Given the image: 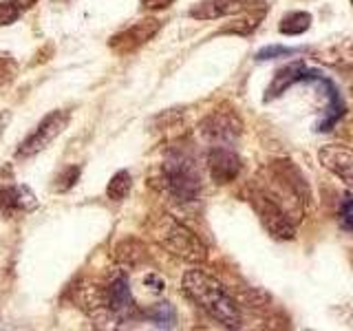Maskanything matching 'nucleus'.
<instances>
[{"mask_svg": "<svg viewBox=\"0 0 353 331\" xmlns=\"http://www.w3.org/2000/svg\"><path fill=\"white\" fill-rule=\"evenodd\" d=\"M183 292L190 298L194 305H199L203 312L216 320L219 325L223 327H241V312L236 303L228 296L216 279H212L210 274L201 270H190L183 276Z\"/></svg>", "mask_w": 353, "mask_h": 331, "instance_id": "obj_1", "label": "nucleus"}, {"mask_svg": "<svg viewBox=\"0 0 353 331\" xmlns=\"http://www.w3.org/2000/svg\"><path fill=\"white\" fill-rule=\"evenodd\" d=\"M163 177L174 201L192 203L201 192V179H199L194 159L183 150H172L163 159Z\"/></svg>", "mask_w": 353, "mask_h": 331, "instance_id": "obj_2", "label": "nucleus"}, {"mask_svg": "<svg viewBox=\"0 0 353 331\" xmlns=\"http://www.w3.org/2000/svg\"><path fill=\"white\" fill-rule=\"evenodd\" d=\"M157 239L163 248H168L172 254L181 257L190 263H203L208 259V250L194 232L188 230L183 223H179L174 217L163 214L157 225Z\"/></svg>", "mask_w": 353, "mask_h": 331, "instance_id": "obj_3", "label": "nucleus"}, {"mask_svg": "<svg viewBox=\"0 0 353 331\" xmlns=\"http://www.w3.org/2000/svg\"><path fill=\"white\" fill-rule=\"evenodd\" d=\"M69 121H71V110H66V108L49 113L36 126V130H33L31 135L20 143L18 150H16V157L18 159H27V157H33V154L42 152L55 137L62 135V130L66 128Z\"/></svg>", "mask_w": 353, "mask_h": 331, "instance_id": "obj_4", "label": "nucleus"}, {"mask_svg": "<svg viewBox=\"0 0 353 331\" xmlns=\"http://www.w3.org/2000/svg\"><path fill=\"white\" fill-rule=\"evenodd\" d=\"M252 205H254V210H256L261 223L265 225V230H268L272 237L283 239V241H292L296 237V230H294V223L290 221V217H287L285 210L276 203L272 197L254 194Z\"/></svg>", "mask_w": 353, "mask_h": 331, "instance_id": "obj_5", "label": "nucleus"}, {"mask_svg": "<svg viewBox=\"0 0 353 331\" xmlns=\"http://www.w3.org/2000/svg\"><path fill=\"white\" fill-rule=\"evenodd\" d=\"M104 305H106L108 312L119 320H132L135 316H139L135 298H132V294H130L128 279L121 274H117L115 279L106 285Z\"/></svg>", "mask_w": 353, "mask_h": 331, "instance_id": "obj_6", "label": "nucleus"}, {"mask_svg": "<svg viewBox=\"0 0 353 331\" xmlns=\"http://www.w3.org/2000/svg\"><path fill=\"white\" fill-rule=\"evenodd\" d=\"M159 27H161V22L154 20V18L139 20V22H135V25H130L128 29H124L121 33H117V36L110 38L108 47L119 55L132 53V51H137L141 44H146L154 33L159 31Z\"/></svg>", "mask_w": 353, "mask_h": 331, "instance_id": "obj_7", "label": "nucleus"}, {"mask_svg": "<svg viewBox=\"0 0 353 331\" xmlns=\"http://www.w3.org/2000/svg\"><path fill=\"white\" fill-rule=\"evenodd\" d=\"M208 168L216 183H230L241 172V159L234 150L225 146H214L208 154Z\"/></svg>", "mask_w": 353, "mask_h": 331, "instance_id": "obj_8", "label": "nucleus"}, {"mask_svg": "<svg viewBox=\"0 0 353 331\" xmlns=\"http://www.w3.org/2000/svg\"><path fill=\"white\" fill-rule=\"evenodd\" d=\"M36 205H38V201H36V197L31 194L29 188H25V185L0 188V210H3L7 217L25 214Z\"/></svg>", "mask_w": 353, "mask_h": 331, "instance_id": "obj_9", "label": "nucleus"}, {"mask_svg": "<svg viewBox=\"0 0 353 331\" xmlns=\"http://www.w3.org/2000/svg\"><path fill=\"white\" fill-rule=\"evenodd\" d=\"M320 161L340 177L347 185H353V152L345 146H325L318 152Z\"/></svg>", "mask_w": 353, "mask_h": 331, "instance_id": "obj_10", "label": "nucleus"}, {"mask_svg": "<svg viewBox=\"0 0 353 331\" xmlns=\"http://www.w3.org/2000/svg\"><path fill=\"white\" fill-rule=\"evenodd\" d=\"M305 73H307V64L303 60H296L292 64L283 66V69H279V71L274 73L272 82L268 86V93H265V102L281 97L287 91V88H292L294 84L305 82Z\"/></svg>", "mask_w": 353, "mask_h": 331, "instance_id": "obj_11", "label": "nucleus"}, {"mask_svg": "<svg viewBox=\"0 0 353 331\" xmlns=\"http://www.w3.org/2000/svg\"><path fill=\"white\" fill-rule=\"evenodd\" d=\"M250 7V0H203L190 9V16L199 20H216L223 16H234Z\"/></svg>", "mask_w": 353, "mask_h": 331, "instance_id": "obj_12", "label": "nucleus"}, {"mask_svg": "<svg viewBox=\"0 0 353 331\" xmlns=\"http://www.w3.org/2000/svg\"><path fill=\"white\" fill-rule=\"evenodd\" d=\"M309 27H312V14L309 11H290V14L283 16L279 25L281 33H285V36H301Z\"/></svg>", "mask_w": 353, "mask_h": 331, "instance_id": "obj_13", "label": "nucleus"}, {"mask_svg": "<svg viewBox=\"0 0 353 331\" xmlns=\"http://www.w3.org/2000/svg\"><path fill=\"white\" fill-rule=\"evenodd\" d=\"M143 316H146L150 323L154 327H159V329H172L176 325V312H174V307L170 303H165V301L148 307L146 312H143Z\"/></svg>", "mask_w": 353, "mask_h": 331, "instance_id": "obj_14", "label": "nucleus"}, {"mask_svg": "<svg viewBox=\"0 0 353 331\" xmlns=\"http://www.w3.org/2000/svg\"><path fill=\"white\" fill-rule=\"evenodd\" d=\"M130 185H132L130 172L128 170H119V172H115L113 179L108 181L106 194H108V199H113V201H124V199L128 197V192H130Z\"/></svg>", "mask_w": 353, "mask_h": 331, "instance_id": "obj_15", "label": "nucleus"}, {"mask_svg": "<svg viewBox=\"0 0 353 331\" xmlns=\"http://www.w3.org/2000/svg\"><path fill=\"white\" fill-rule=\"evenodd\" d=\"M18 75V64L11 53H0V91L14 82V77Z\"/></svg>", "mask_w": 353, "mask_h": 331, "instance_id": "obj_16", "label": "nucleus"}, {"mask_svg": "<svg viewBox=\"0 0 353 331\" xmlns=\"http://www.w3.org/2000/svg\"><path fill=\"white\" fill-rule=\"evenodd\" d=\"M298 53L296 47H283V44H270V47H263L256 53V60L265 62V60H274V58H287V55Z\"/></svg>", "mask_w": 353, "mask_h": 331, "instance_id": "obj_17", "label": "nucleus"}, {"mask_svg": "<svg viewBox=\"0 0 353 331\" xmlns=\"http://www.w3.org/2000/svg\"><path fill=\"white\" fill-rule=\"evenodd\" d=\"M340 225L345 230H353V197L345 194L340 201Z\"/></svg>", "mask_w": 353, "mask_h": 331, "instance_id": "obj_18", "label": "nucleus"}, {"mask_svg": "<svg viewBox=\"0 0 353 331\" xmlns=\"http://www.w3.org/2000/svg\"><path fill=\"white\" fill-rule=\"evenodd\" d=\"M20 18V9L14 3H0V27L14 25Z\"/></svg>", "mask_w": 353, "mask_h": 331, "instance_id": "obj_19", "label": "nucleus"}, {"mask_svg": "<svg viewBox=\"0 0 353 331\" xmlns=\"http://www.w3.org/2000/svg\"><path fill=\"white\" fill-rule=\"evenodd\" d=\"M174 0H141V7L143 9H150V11H157V9H165L170 7Z\"/></svg>", "mask_w": 353, "mask_h": 331, "instance_id": "obj_20", "label": "nucleus"}, {"mask_svg": "<svg viewBox=\"0 0 353 331\" xmlns=\"http://www.w3.org/2000/svg\"><path fill=\"white\" fill-rule=\"evenodd\" d=\"M80 177V168H69L64 172V177H60V179H64V183L60 185V190H66V188H71L75 183V179Z\"/></svg>", "mask_w": 353, "mask_h": 331, "instance_id": "obj_21", "label": "nucleus"}, {"mask_svg": "<svg viewBox=\"0 0 353 331\" xmlns=\"http://www.w3.org/2000/svg\"><path fill=\"white\" fill-rule=\"evenodd\" d=\"M143 283L150 285V290H152V292H163V287H165V283H163L161 279H157L154 274H148L146 279H143Z\"/></svg>", "mask_w": 353, "mask_h": 331, "instance_id": "obj_22", "label": "nucleus"}, {"mask_svg": "<svg viewBox=\"0 0 353 331\" xmlns=\"http://www.w3.org/2000/svg\"><path fill=\"white\" fill-rule=\"evenodd\" d=\"M11 3H14L20 11L22 9H29V7H33V5H36L38 3V0H11Z\"/></svg>", "mask_w": 353, "mask_h": 331, "instance_id": "obj_23", "label": "nucleus"}, {"mask_svg": "<svg viewBox=\"0 0 353 331\" xmlns=\"http://www.w3.org/2000/svg\"><path fill=\"white\" fill-rule=\"evenodd\" d=\"M7 124H9V113H7V110H3V113H0V135L5 132Z\"/></svg>", "mask_w": 353, "mask_h": 331, "instance_id": "obj_24", "label": "nucleus"}, {"mask_svg": "<svg viewBox=\"0 0 353 331\" xmlns=\"http://www.w3.org/2000/svg\"><path fill=\"white\" fill-rule=\"evenodd\" d=\"M351 5H353V0H351Z\"/></svg>", "mask_w": 353, "mask_h": 331, "instance_id": "obj_25", "label": "nucleus"}]
</instances>
